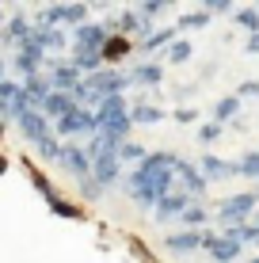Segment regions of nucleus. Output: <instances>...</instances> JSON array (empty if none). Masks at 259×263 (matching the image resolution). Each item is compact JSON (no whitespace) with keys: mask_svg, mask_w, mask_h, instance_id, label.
<instances>
[{"mask_svg":"<svg viewBox=\"0 0 259 263\" xmlns=\"http://www.w3.org/2000/svg\"><path fill=\"white\" fill-rule=\"evenodd\" d=\"M259 214V187L255 191H240V195H229L217 202V221L225 225H248V217Z\"/></svg>","mask_w":259,"mask_h":263,"instance_id":"f257e3e1","label":"nucleus"},{"mask_svg":"<svg viewBox=\"0 0 259 263\" xmlns=\"http://www.w3.org/2000/svg\"><path fill=\"white\" fill-rule=\"evenodd\" d=\"M27 111H38V107L27 99L19 80H0V122H19Z\"/></svg>","mask_w":259,"mask_h":263,"instance_id":"f03ea898","label":"nucleus"},{"mask_svg":"<svg viewBox=\"0 0 259 263\" xmlns=\"http://www.w3.org/2000/svg\"><path fill=\"white\" fill-rule=\"evenodd\" d=\"M53 134H57L61 141H69V138H95V134H99L95 111H84V107H76L73 115H65V119L53 122Z\"/></svg>","mask_w":259,"mask_h":263,"instance_id":"7ed1b4c3","label":"nucleus"},{"mask_svg":"<svg viewBox=\"0 0 259 263\" xmlns=\"http://www.w3.org/2000/svg\"><path fill=\"white\" fill-rule=\"evenodd\" d=\"M38 27H76L88 23V4H46L38 12V20H34Z\"/></svg>","mask_w":259,"mask_h":263,"instance_id":"20e7f679","label":"nucleus"},{"mask_svg":"<svg viewBox=\"0 0 259 263\" xmlns=\"http://www.w3.org/2000/svg\"><path fill=\"white\" fill-rule=\"evenodd\" d=\"M175 191L191 195L194 202H202V198H206L210 183H206V176L198 172V160H187V157L175 160Z\"/></svg>","mask_w":259,"mask_h":263,"instance_id":"39448f33","label":"nucleus"},{"mask_svg":"<svg viewBox=\"0 0 259 263\" xmlns=\"http://www.w3.org/2000/svg\"><path fill=\"white\" fill-rule=\"evenodd\" d=\"M46 77H50V88H53V92H69V96H73L76 84L84 80L65 53H61V58H46Z\"/></svg>","mask_w":259,"mask_h":263,"instance_id":"423d86ee","label":"nucleus"},{"mask_svg":"<svg viewBox=\"0 0 259 263\" xmlns=\"http://www.w3.org/2000/svg\"><path fill=\"white\" fill-rule=\"evenodd\" d=\"M8 65H12V72H15L19 80H27V77H34V72H46V53L34 46L31 39H27L23 46L8 58Z\"/></svg>","mask_w":259,"mask_h":263,"instance_id":"0eeeda50","label":"nucleus"},{"mask_svg":"<svg viewBox=\"0 0 259 263\" xmlns=\"http://www.w3.org/2000/svg\"><path fill=\"white\" fill-rule=\"evenodd\" d=\"M202 252L213 259V263H240V252H244V244L229 240L225 233H202Z\"/></svg>","mask_w":259,"mask_h":263,"instance_id":"6e6552de","label":"nucleus"},{"mask_svg":"<svg viewBox=\"0 0 259 263\" xmlns=\"http://www.w3.org/2000/svg\"><path fill=\"white\" fill-rule=\"evenodd\" d=\"M57 168L65 172V176H73L76 183H80V179H88V176H92V160H88L84 145L65 141V149H61V160H57Z\"/></svg>","mask_w":259,"mask_h":263,"instance_id":"1a4fd4ad","label":"nucleus"},{"mask_svg":"<svg viewBox=\"0 0 259 263\" xmlns=\"http://www.w3.org/2000/svg\"><path fill=\"white\" fill-rule=\"evenodd\" d=\"M92 179L103 187H118L122 179H126V164L118 160V153H103L99 160H92Z\"/></svg>","mask_w":259,"mask_h":263,"instance_id":"9d476101","label":"nucleus"},{"mask_svg":"<svg viewBox=\"0 0 259 263\" xmlns=\"http://www.w3.org/2000/svg\"><path fill=\"white\" fill-rule=\"evenodd\" d=\"M88 84L95 88L103 99L107 96H126V88H130V72L126 69H99L95 77H84Z\"/></svg>","mask_w":259,"mask_h":263,"instance_id":"9b49d317","label":"nucleus"},{"mask_svg":"<svg viewBox=\"0 0 259 263\" xmlns=\"http://www.w3.org/2000/svg\"><path fill=\"white\" fill-rule=\"evenodd\" d=\"M31 42L46 53V58H61V50H69V42H73V39H69L61 27H38V23H34Z\"/></svg>","mask_w":259,"mask_h":263,"instance_id":"f8f14e48","label":"nucleus"},{"mask_svg":"<svg viewBox=\"0 0 259 263\" xmlns=\"http://www.w3.org/2000/svg\"><path fill=\"white\" fill-rule=\"evenodd\" d=\"M107 39H111L107 23L88 20V23H80L76 31H73V50H103V42H107Z\"/></svg>","mask_w":259,"mask_h":263,"instance_id":"ddd939ff","label":"nucleus"},{"mask_svg":"<svg viewBox=\"0 0 259 263\" xmlns=\"http://www.w3.org/2000/svg\"><path fill=\"white\" fill-rule=\"evenodd\" d=\"M191 202H194L191 195H183V191H172V195H164V198L156 202L153 217H156L160 225H172V221H180V217L187 214V206H191Z\"/></svg>","mask_w":259,"mask_h":263,"instance_id":"4468645a","label":"nucleus"},{"mask_svg":"<svg viewBox=\"0 0 259 263\" xmlns=\"http://www.w3.org/2000/svg\"><path fill=\"white\" fill-rule=\"evenodd\" d=\"M15 126H19L23 141H31V145H38L42 138H50V134H53V122H50L42 111H27V115H23V119L15 122Z\"/></svg>","mask_w":259,"mask_h":263,"instance_id":"2eb2a0df","label":"nucleus"},{"mask_svg":"<svg viewBox=\"0 0 259 263\" xmlns=\"http://www.w3.org/2000/svg\"><path fill=\"white\" fill-rule=\"evenodd\" d=\"M198 172L206 176V183H221V179L240 176V172H236V160H221V157H213V153H202Z\"/></svg>","mask_w":259,"mask_h":263,"instance_id":"dca6fc26","label":"nucleus"},{"mask_svg":"<svg viewBox=\"0 0 259 263\" xmlns=\"http://www.w3.org/2000/svg\"><path fill=\"white\" fill-rule=\"evenodd\" d=\"M164 248H168V252H175V256H187V252H202V233H194V229L164 233Z\"/></svg>","mask_w":259,"mask_h":263,"instance_id":"f3484780","label":"nucleus"},{"mask_svg":"<svg viewBox=\"0 0 259 263\" xmlns=\"http://www.w3.org/2000/svg\"><path fill=\"white\" fill-rule=\"evenodd\" d=\"M38 111L46 115L50 122H57V119H65V115H73V111H76V99L69 96V92H50V96H46V103H42Z\"/></svg>","mask_w":259,"mask_h":263,"instance_id":"a211bd4d","label":"nucleus"},{"mask_svg":"<svg viewBox=\"0 0 259 263\" xmlns=\"http://www.w3.org/2000/svg\"><path fill=\"white\" fill-rule=\"evenodd\" d=\"M99 53H103V65H107V69H118L122 61H126V53H133V42L122 39V34H111V39L103 42Z\"/></svg>","mask_w":259,"mask_h":263,"instance_id":"6ab92c4d","label":"nucleus"},{"mask_svg":"<svg viewBox=\"0 0 259 263\" xmlns=\"http://www.w3.org/2000/svg\"><path fill=\"white\" fill-rule=\"evenodd\" d=\"M130 115V99L126 96H107L99 107H95V122L107 126V122H114V119H126Z\"/></svg>","mask_w":259,"mask_h":263,"instance_id":"aec40b11","label":"nucleus"},{"mask_svg":"<svg viewBox=\"0 0 259 263\" xmlns=\"http://www.w3.org/2000/svg\"><path fill=\"white\" fill-rule=\"evenodd\" d=\"M160 80H164V65L160 61H141V65L130 69V84H137V88H156Z\"/></svg>","mask_w":259,"mask_h":263,"instance_id":"412c9836","label":"nucleus"},{"mask_svg":"<svg viewBox=\"0 0 259 263\" xmlns=\"http://www.w3.org/2000/svg\"><path fill=\"white\" fill-rule=\"evenodd\" d=\"M210 217H213V210L206 202H191V206H187V214L180 217V225H183V229H194V233H206Z\"/></svg>","mask_w":259,"mask_h":263,"instance_id":"4be33fe9","label":"nucleus"},{"mask_svg":"<svg viewBox=\"0 0 259 263\" xmlns=\"http://www.w3.org/2000/svg\"><path fill=\"white\" fill-rule=\"evenodd\" d=\"M130 122L133 126H156V122H164V111H160L156 103L137 99V103H130Z\"/></svg>","mask_w":259,"mask_h":263,"instance_id":"5701e85b","label":"nucleus"},{"mask_svg":"<svg viewBox=\"0 0 259 263\" xmlns=\"http://www.w3.org/2000/svg\"><path fill=\"white\" fill-rule=\"evenodd\" d=\"M19 84H23V92H27V99H31L34 107H42V103H46V96L53 92V88H50V77H46V72H34V77L19 80Z\"/></svg>","mask_w":259,"mask_h":263,"instance_id":"b1692460","label":"nucleus"},{"mask_svg":"<svg viewBox=\"0 0 259 263\" xmlns=\"http://www.w3.org/2000/svg\"><path fill=\"white\" fill-rule=\"evenodd\" d=\"M172 42H175V31H172V27H156L149 39H141V46H137V50L149 58V53H164L168 46H172Z\"/></svg>","mask_w":259,"mask_h":263,"instance_id":"393cba45","label":"nucleus"},{"mask_svg":"<svg viewBox=\"0 0 259 263\" xmlns=\"http://www.w3.org/2000/svg\"><path fill=\"white\" fill-rule=\"evenodd\" d=\"M236 115H240V99L236 96H221L217 103H213V122H217V126L236 122Z\"/></svg>","mask_w":259,"mask_h":263,"instance_id":"a878e982","label":"nucleus"},{"mask_svg":"<svg viewBox=\"0 0 259 263\" xmlns=\"http://www.w3.org/2000/svg\"><path fill=\"white\" fill-rule=\"evenodd\" d=\"M61 149H65V141H61L57 134H50V138H42L38 145H34L38 160H46V164H57V160H61Z\"/></svg>","mask_w":259,"mask_h":263,"instance_id":"bb28decb","label":"nucleus"},{"mask_svg":"<svg viewBox=\"0 0 259 263\" xmlns=\"http://www.w3.org/2000/svg\"><path fill=\"white\" fill-rule=\"evenodd\" d=\"M191 53H194L191 42H187V39H175L172 46L164 50V61H168V65H187V61H191Z\"/></svg>","mask_w":259,"mask_h":263,"instance_id":"cd10ccee","label":"nucleus"},{"mask_svg":"<svg viewBox=\"0 0 259 263\" xmlns=\"http://www.w3.org/2000/svg\"><path fill=\"white\" fill-rule=\"evenodd\" d=\"M233 23L240 27V31H248V34H259V12H255V8H236Z\"/></svg>","mask_w":259,"mask_h":263,"instance_id":"c85d7f7f","label":"nucleus"},{"mask_svg":"<svg viewBox=\"0 0 259 263\" xmlns=\"http://www.w3.org/2000/svg\"><path fill=\"white\" fill-rule=\"evenodd\" d=\"M145 157H149V149L137 145V141H122V149H118V160H122V164H133V168H137Z\"/></svg>","mask_w":259,"mask_h":263,"instance_id":"c756f323","label":"nucleus"},{"mask_svg":"<svg viewBox=\"0 0 259 263\" xmlns=\"http://www.w3.org/2000/svg\"><path fill=\"white\" fill-rule=\"evenodd\" d=\"M210 23H213V15L198 8V12H187L183 20H180V31H206Z\"/></svg>","mask_w":259,"mask_h":263,"instance_id":"7c9ffc66","label":"nucleus"},{"mask_svg":"<svg viewBox=\"0 0 259 263\" xmlns=\"http://www.w3.org/2000/svg\"><path fill=\"white\" fill-rule=\"evenodd\" d=\"M236 172H240L244 179H259V149H248L244 157L236 160Z\"/></svg>","mask_w":259,"mask_h":263,"instance_id":"2f4dec72","label":"nucleus"},{"mask_svg":"<svg viewBox=\"0 0 259 263\" xmlns=\"http://www.w3.org/2000/svg\"><path fill=\"white\" fill-rule=\"evenodd\" d=\"M76 187H80V198H84V202H99V198H103V187L95 183L92 176H88V179H80Z\"/></svg>","mask_w":259,"mask_h":263,"instance_id":"473e14b6","label":"nucleus"},{"mask_svg":"<svg viewBox=\"0 0 259 263\" xmlns=\"http://www.w3.org/2000/svg\"><path fill=\"white\" fill-rule=\"evenodd\" d=\"M217 138H221V126H217V122H213V119L198 126V145H202V149H206V145H213V141H217Z\"/></svg>","mask_w":259,"mask_h":263,"instance_id":"72a5a7b5","label":"nucleus"},{"mask_svg":"<svg viewBox=\"0 0 259 263\" xmlns=\"http://www.w3.org/2000/svg\"><path fill=\"white\" fill-rule=\"evenodd\" d=\"M164 0H145V4H137V8H133V12H137L141 15V20H149V23H153V15H160V12H164Z\"/></svg>","mask_w":259,"mask_h":263,"instance_id":"f704fd0d","label":"nucleus"},{"mask_svg":"<svg viewBox=\"0 0 259 263\" xmlns=\"http://www.w3.org/2000/svg\"><path fill=\"white\" fill-rule=\"evenodd\" d=\"M202 12H210V15H229V12H236V8L229 4V0H206V4H202Z\"/></svg>","mask_w":259,"mask_h":263,"instance_id":"c9c22d12","label":"nucleus"},{"mask_svg":"<svg viewBox=\"0 0 259 263\" xmlns=\"http://www.w3.org/2000/svg\"><path fill=\"white\" fill-rule=\"evenodd\" d=\"M50 210H53V214H61V217H80V210H76V206H69V202H65L61 195H57V198L50 202Z\"/></svg>","mask_w":259,"mask_h":263,"instance_id":"e433bc0d","label":"nucleus"},{"mask_svg":"<svg viewBox=\"0 0 259 263\" xmlns=\"http://www.w3.org/2000/svg\"><path fill=\"white\" fill-rule=\"evenodd\" d=\"M252 96H259V80H244L236 88V99H252Z\"/></svg>","mask_w":259,"mask_h":263,"instance_id":"4c0bfd02","label":"nucleus"},{"mask_svg":"<svg viewBox=\"0 0 259 263\" xmlns=\"http://www.w3.org/2000/svg\"><path fill=\"white\" fill-rule=\"evenodd\" d=\"M175 122H198V111H194V107H175Z\"/></svg>","mask_w":259,"mask_h":263,"instance_id":"58836bf2","label":"nucleus"},{"mask_svg":"<svg viewBox=\"0 0 259 263\" xmlns=\"http://www.w3.org/2000/svg\"><path fill=\"white\" fill-rule=\"evenodd\" d=\"M244 50H248V53H259V34H248V42H244Z\"/></svg>","mask_w":259,"mask_h":263,"instance_id":"ea45409f","label":"nucleus"},{"mask_svg":"<svg viewBox=\"0 0 259 263\" xmlns=\"http://www.w3.org/2000/svg\"><path fill=\"white\" fill-rule=\"evenodd\" d=\"M0 80H8V61L0 58Z\"/></svg>","mask_w":259,"mask_h":263,"instance_id":"a19ab883","label":"nucleus"},{"mask_svg":"<svg viewBox=\"0 0 259 263\" xmlns=\"http://www.w3.org/2000/svg\"><path fill=\"white\" fill-rule=\"evenodd\" d=\"M4 23H8V15H4V12H0V31H4Z\"/></svg>","mask_w":259,"mask_h":263,"instance_id":"79ce46f5","label":"nucleus"},{"mask_svg":"<svg viewBox=\"0 0 259 263\" xmlns=\"http://www.w3.org/2000/svg\"><path fill=\"white\" fill-rule=\"evenodd\" d=\"M244 263H259V256H255V259H244Z\"/></svg>","mask_w":259,"mask_h":263,"instance_id":"37998d69","label":"nucleus"},{"mask_svg":"<svg viewBox=\"0 0 259 263\" xmlns=\"http://www.w3.org/2000/svg\"><path fill=\"white\" fill-rule=\"evenodd\" d=\"M255 225H259V214H255Z\"/></svg>","mask_w":259,"mask_h":263,"instance_id":"c03bdc74","label":"nucleus"},{"mask_svg":"<svg viewBox=\"0 0 259 263\" xmlns=\"http://www.w3.org/2000/svg\"><path fill=\"white\" fill-rule=\"evenodd\" d=\"M255 12H259V4H255Z\"/></svg>","mask_w":259,"mask_h":263,"instance_id":"a18cd8bd","label":"nucleus"}]
</instances>
